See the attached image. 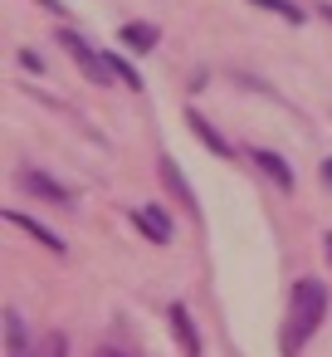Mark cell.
Here are the masks:
<instances>
[{"mask_svg":"<svg viewBox=\"0 0 332 357\" xmlns=\"http://www.w3.org/2000/svg\"><path fill=\"white\" fill-rule=\"evenodd\" d=\"M322 313H327V289H322L317 279H298V284H293V303H288L283 342H288V347H303V342L317 333Z\"/></svg>","mask_w":332,"mask_h":357,"instance_id":"obj_1","label":"cell"},{"mask_svg":"<svg viewBox=\"0 0 332 357\" xmlns=\"http://www.w3.org/2000/svg\"><path fill=\"white\" fill-rule=\"evenodd\" d=\"M59 45H64V50L74 54V64H79V69H84V74L93 79V84H108V79H118V74H113V64H108V54H93V45H88L84 35L64 30V35H59Z\"/></svg>","mask_w":332,"mask_h":357,"instance_id":"obj_2","label":"cell"},{"mask_svg":"<svg viewBox=\"0 0 332 357\" xmlns=\"http://www.w3.org/2000/svg\"><path fill=\"white\" fill-rule=\"evenodd\" d=\"M20 186H25L30 196L49 201V206H69V201H74V191H69L64 181H54L49 172H40V167H25V172H20Z\"/></svg>","mask_w":332,"mask_h":357,"instance_id":"obj_3","label":"cell"},{"mask_svg":"<svg viewBox=\"0 0 332 357\" xmlns=\"http://www.w3.org/2000/svg\"><path fill=\"white\" fill-rule=\"evenodd\" d=\"M132 225H137L152 245H166V240H171V220H166L161 206H132Z\"/></svg>","mask_w":332,"mask_h":357,"instance_id":"obj_4","label":"cell"},{"mask_svg":"<svg viewBox=\"0 0 332 357\" xmlns=\"http://www.w3.org/2000/svg\"><path fill=\"white\" fill-rule=\"evenodd\" d=\"M254 167L278 186V191H293V167L278 157V152H269V147H254Z\"/></svg>","mask_w":332,"mask_h":357,"instance_id":"obj_5","label":"cell"},{"mask_svg":"<svg viewBox=\"0 0 332 357\" xmlns=\"http://www.w3.org/2000/svg\"><path fill=\"white\" fill-rule=\"evenodd\" d=\"M171 333L181 337V347H186V357H200V333H196V323H191V313L181 308V303H171Z\"/></svg>","mask_w":332,"mask_h":357,"instance_id":"obj_6","label":"cell"},{"mask_svg":"<svg viewBox=\"0 0 332 357\" xmlns=\"http://www.w3.org/2000/svg\"><path fill=\"white\" fill-rule=\"evenodd\" d=\"M6 357H35L30 337H25V318L15 308H6Z\"/></svg>","mask_w":332,"mask_h":357,"instance_id":"obj_7","label":"cell"},{"mask_svg":"<svg viewBox=\"0 0 332 357\" xmlns=\"http://www.w3.org/2000/svg\"><path fill=\"white\" fill-rule=\"evenodd\" d=\"M6 220H10V225H20V230H30V235H35V240H40L45 250H54V255H64V240H59L54 230H45L40 220H30V215H20V211H6Z\"/></svg>","mask_w":332,"mask_h":357,"instance_id":"obj_8","label":"cell"},{"mask_svg":"<svg viewBox=\"0 0 332 357\" xmlns=\"http://www.w3.org/2000/svg\"><path fill=\"white\" fill-rule=\"evenodd\" d=\"M157 40H161V35H157V25H137V20H132V25H122V45H127V50H137V54H142V50H152Z\"/></svg>","mask_w":332,"mask_h":357,"instance_id":"obj_9","label":"cell"},{"mask_svg":"<svg viewBox=\"0 0 332 357\" xmlns=\"http://www.w3.org/2000/svg\"><path fill=\"white\" fill-rule=\"evenodd\" d=\"M186 123H191V128H196V137H200V142H205V147H215V152H220V157H230V142H225V137H220V132H215V128H210V123H205V118H200V113H186Z\"/></svg>","mask_w":332,"mask_h":357,"instance_id":"obj_10","label":"cell"},{"mask_svg":"<svg viewBox=\"0 0 332 357\" xmlns=\"http://www.w3.org/2000/svg\"><path fill=\"white\" fill-rule=\"evenodd\" d=\"M161 176H166V186H171V191L181 196V206H186L191 215H200V206H196V196H191V186L181 181V172H176V162H161Z\"/></svg>","mask_w":332,"mask_h":357,"instance_id":"obj_11","label":"cell"},{"mask_svg":"<svg viewBox=\"0 0 332 357\" xmlns=\"http://www.w3.org/2000/svg\"><path fill=\"white\" fill-rule=\"evenodd\" d=\"M259 10H269V15H278V20H288V25H298L303 20V10L293 6V0H254Z\"/></svg>","mask_w":332,"mask_h":357,"instance_id":"obj_12","label":"cell"},{"mask_svg":"<svg viewBox=\"0 0 332 357\" xmlns=\"http://www.w3.org/2000/svg\"><path fill=\"white\" fill-rule=\"evenodd\" d=\"M108 64H113V74L127 84V89H142V79H137V69L127 64V59H118V54H108Z\"/></svg>","mask_w":332,"mask_h":357,"instance_id":"obj_13","label":"cell"},{"mask_svg":"<svg viewBox=\"0 0 332 357\" xmlns=\"http://www.w3.org/2000/svg\"><path fill=\"white\" fill-rule=\"evenodd\" d=\"M49 357H69V337H64V333L49 342Z\"/></svg>","mask_w":332,"mask_h":357,"instance_id":"obj_14","label":"cell"},{"mask_svg":"<svg viewBox=\"0 0 332 357\" xmlns=\"http://www.w3.org/2000/svg\"><path fill=\"white\" fill-rule=\"evenodd\" d=\"M93 357H127V352H122V347H113V342H108V347H98V352H93Z\"/></svg>","mask_w":332,"mask_h":357,"instance_id":"obj_15","label":"cell"},{"mask_svg":"<svg viewBox=\"0 0 332 357\" xmlns=\"http://www.w3.org/2000/svg\"><path fill=\"white\" fill-rule=\"evenodd\" d=\"M322 181H327V186H332V157H327V162H322Z\"/></svg>","mask_w":332,"mask_h":357,"instance_id":"obj_16","label":"cell"},{"mask_svg":"<svg viewBox=\"0 0 332 357\" xmlns=\"http://www.w3.org/2000/svg\"><path fill=\"white\" fill-rule=\"evenodd\" d=\"M317 15H322V20H327V25H332V6H317Z\"/></svg>","mask_w":332,"mask_h":357,"instance_id":"obj_17","label":"cell"},{"mask_svg":"<svg viewBox=\"0 0 332 357\" xmlns=\"http://www.w3.org/2000/svg\"><path fill=\"white\" fill-rule=\"evenodd\" d=\"M322 250H327V259H332V235H327V240H322Z\"/></svg>","mask_w":332,"mask_h":357,"instance_id":"obj_18","label":"cell"}]
</instances>
